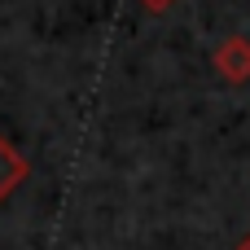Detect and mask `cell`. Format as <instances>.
Masks as SVG:
<instances>
[{
  "instance_id": "1",
  "label": "cell",
  "mask_w": 250,
  "mask_h": 250,
  "mask_svg": "<svg viewBox=\"0 0 250 250\" xmlns=\"http://www.w3.org/2000/svg\"><path fill=\"white\" fill-rule=\"evenodd\" d=\"M215 62H220L224 79H233V83L250 79V40L246 35H229V40L215 48Z\"/></svg>"
},
{
  "instance_id": "2",
  "label": "cell",
  "mask_w": 250,
  "mask_h": 250,
  "mask_svg": "<svg viewBox=\"0 0 250 250\" xmlns=\"http://www.w3.org/2000/svg\"><path fill=\"white\" fill-rule=\"evenodd\" d=\"M22 180H26V158H22V154H18V149L0 136V202L18 189Z\"/></svg>"
},
{
  "instance_id": "3",
  "label": "cell",
  "mask_w": 250,
  "mask_h": 250,
  "mask_svg": "<svg viewBox=\"0 0 250 250\" xmlns=\"http://www.w3.org/2000/svg\"><path fill=\"white\" fill-rule=\"evenodd\" d=\"M141 4H149V9H167V4H176V0H141Z\"/></svg>"
},
{
  "instance_id": "4",
  "label": "cell",
  "mask_w": 250,
  "mask_h": 250,
  "mask_svg": "<svg viewBox=\"0 0 250 250\" xmlns=\"http://www.w3.org/2000/svg\"><path fill=\"white\" fill-rule=\"evenodd\" d=\"M242 250H250V237H246V242H242Z\"/></svg>"
}]
</instances>
